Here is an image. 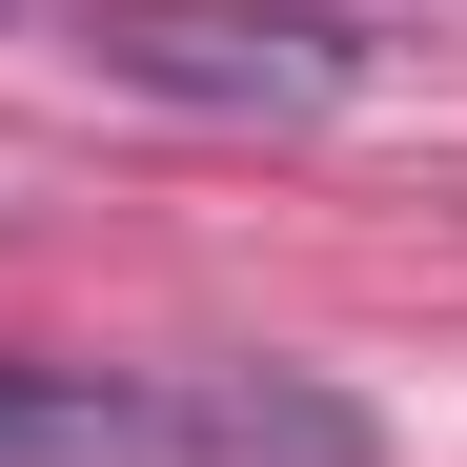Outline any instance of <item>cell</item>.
<instances>
[{"mask_svg":"<svg viewBox=\"0 0 467 467\" xmlns=\"http://www.w3.org/2000/svg\"><path fill=\"white\" fill-rule=\"evenodd\" d=\"M0 467H386L326 366H0Z\"/></svg>","mask_w":467,"mask_h":467,"instance_id":"obj_1","label":"cell"},{"mask_svg":"<svg viewBox=\"0 0 467 467\" xmlns=\"http://www.w3.org/2000/svg\"><path fill=\"white\" fill-rule=\"evenodd\" d=\"M82 61L122 102H183V122H326L366 82V41L305 21V0H82Z\"/></svg>","mask_w":467,"mask_h":467,"instance_id":"obj_2","label":"cell"}]
</instances>
